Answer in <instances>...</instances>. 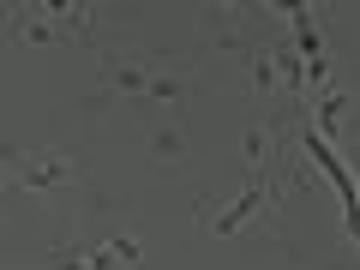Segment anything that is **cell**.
I'll return each mask as SVG.
<instances>
[{"label":"cell","instance_id":"obj_2","mask_svg":"<svg viewBox=\"0 0 360 270\" xmlns=\"http://www.w3.org/2000/svg\"><path fill=\"white\" fill-rule=\"evenodd\" d=\"M72 180H78V168H72V156H60V150H30V156L13 162V186H25V193H60Z\"/></svg>","mask_w":360,"mask_h":270},{"label":"cell","instance_id":"obj_5","mask_svg":"<svg viewBox=\"0 0 360 270\" xmlns=\"http://www.w3.org/2000/svg\"><path fill=\"white\" fill-rule=\"evenodd\" d=\"M300 139H307V150L319 156V168H324V174H330V186H336V193H342V205H348V217H354V180H348V168L336 162V150H330V144L319 139V132H300Z\"/></svg>","mask_w":360,"mask_h":270},{"label":"cell","instance_id":"obj_7","mask_svg":"<svg viewBox=\"0 0 360 270\" xmlns=\"http://www.w3.org/2000/svg\"><path fill=\"white\" fill-rule=\"evenodd\" d=\"M108 258H115V270H139V240L132 234H108Z\"/></svg>","mask_w":360,"mask_h":270},{"label":"cell","instance_id":"obj_1","mask_svg":"<svg viewBox=\"0 0 360 270\" xmlns=\"http://www.w3.org/2000/svg\"><path fill=\"white\" fill-rule=\"evenodd\" d=\"M90 6H6V37L13 42H72L84 30Z\"/></svg>","mask_w":360,"mask_h":270},{"label":"cell","instance_id":"obj_4","mask_svg":"<svg viewBox=\"0 0 360 270\" xmlns=\"http://www.w3.org/2000/svg\"><path fill=\"white\" fill-rule=\"evenodd\" d=\"M264 193H270V180H246V193H240V198H234V205H229V210H222V217H217V222H210V229H217V234H240V229H246V222H252V217H258V210H264V205H270V198H264Z\"/></svg>","mask_w":360,"mask_h":270},{"label":"cell","instance_id":"obj_8","mask_svg":"<svg viewBox=\"0 0 360 270\" xmlns=\"http://www.w3.org/2000/svg\"><path fill=\"white\" fill-rule=\"evenodd\" d=\"M13 162H18V156H6V150H0V193L13 186Z\"/></svg>","mask_w":360,"mask_h":270},{"label":"cell","instance_id":"obj_6","mask_svg":"<svg viewBox=\"0 0 360 270\" xmlns=\"http://www.w3.org/2000/svg\"><path fill=\"white\" fill-rule=\"evenodd\" d=\"M54 270H115V258H108V246H66V252H54Z\"/></svg>","mask_w":360,"mask_h":270},{"label":"cell","instance_id":"obj_3","mask_svg":"<svg viewBox=\"0 0 360 270\" xmlns=\"http://www.w3.org/2000/svg\"><path fill=\"white\" fill-rule=\"evenodd\" d=\"M150 54H132V49H115L103 54V90H115V96H127V103H144L150 96Z\"/></svg>","mask_w":360,"mask_h":270}]
</instances>
